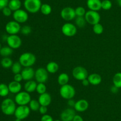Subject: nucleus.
I'll use <instances>...</instances> for the list:
<instances>
[{
	"label": "nucleus",
	"mask_w": 121,
	"mask_h": 121,
	"mask_svg": "<svg viewBox=\"0 0 121 121\" xmlns=\"http://www.w3.org/2000/svg\"><path fill=\"white\" fill-rule=\"evenodd\" d=\"M40 11L43 15H48L52 13V8L50 5L48 4H42L41 8H40Z\"/></svg>",
	"instance_id": "bb28decb"
},
{
	"label": "nucleus",
	"mask_w": 121,
	"mask_h": 121,
	"mask_svg": "<svg viewBox=\"0 0 121 121\" xmlns=\"http://www.w3.org/2000/svg\"><path fill=\"white\" fill-rule=\"evenodd\" d=\"M85 18L86 22L92 26L99 23L100 21V15L98 11H95L89 10L86 11Z\"/></svg>",
	"instance_id": "0eeeda50"
},
{
	"label": "nucleus",
	"mask_w": 121,
	"mask_h": 121,
	"mask_svg": "<svg viewBox=\"0 0 121 121\" xmlns=\"http://www.w3.org/2000/svg\"><path fill=\"white\" fill-rule=\"evenodd\" d=\"M22 66L19 62V61L13 63V65L11 66V71L14 74L21 73V71H22Z\"/></svg>",
	"instance_id": "2f4dec72"
},
{
	"label": "nucleus",
	"mask_w": 121,
	"mask_h": 121,
	"mask_svg": "<svg viewBox=\"0 0 121 121\" xmlns=\"http://www.w3.org/2000/svg\"><path fill=\"white\" fill-rule=\"evenodd\" d=\"M41 3V0H24V6L28 13L35 14L40 11Z\"/></svg>",
	"instance_id": "7ed1b4c3"
},
{
	"label": "nucleus",
	"mask_w": 121,
	"mask_h": 121,
	"mask_svg": "<svg viewBox=\"0 0 121 121\" xmlns=\"http://www.w3.org/2000/svg\"><path fill=\"white\" fill-rule=\"evenodd\" d=\"M36 91L39 94H42L47 92V86L45 83H38L37 85Z\"/></svg>",
	"instance_id": "f704fd0d"
},
{
	"label": "nucleus",
	"mask_w": 121,
	"mask_h": 121,
	"mask_svg": "<svg viewBox=\"0 0 121 121\" xmlns=\"http://www.w3.org/2000/svg\"><path fill=\"white\" fill-rule=\"evenodd\" d=\"M31 100V97L29 93L26 91H20L15 94L14 101L18 106L28 105Z\"/></svg>",
	"instance_id": "39448f33"
},
{
	"label": "nucleus",
	"mask_w": 121,
	"mask_h": 121,
	"mask_svg": "<svg viewBox=\"0 0 121 121\" xmlns=\"http://www.w3.org/2000/svg\"><path fill=\"white\" fill-rule=\"evenodd\" d=\"M61 32L67 37H73L76 35L78 32L77 27L75 24L71 23H66L62 26Z\"/></svg>",
	"instance_id": "1a4fd4ad"
},
{
	"label": "nucleus",
	"mask_w": 121,
	"mask_h": 121,
	"mask_svg": "<svg viewBox=\"0 0 121 121\" xmlns=\"http://www.w3.org/2000/svg\"><path fill=\"white\" fill-rule=\"evenodd\" d=\"M13 17L14 21L18 23H24L28 20V12L22 9H18L13 13Z\"/></svg>",
	"instance_id": "4468645a"
},
{
	"label": "nucleus",
	"mask_w": 121,
	"mask_h": 121,
	"mask_svg": "<svg viewBox=\"0 0 121 121\" xmlns=\"http://www.w3.org/2000/svg\"><path fill=\"white\" fill-rule=\"evenodd\" d=\"M38 101L41 106L48 107L52 103V96L48 93L46 92L42 94H40L38 98Z\"/></svg>",
	"instance_id": "a211bd4d"
},
{
	"label": "nucleus",
	"mask_w": 121,
	"mask_h": 121,
	"mask_svg": "<svg viewBox=\"0 0 121 121\" xmlns=\"http://www.w3.org/2000/svg\"><path fill=\"white\" fill-rule=\"evenodd\" d=\"M38 83H37L36 81L34 80H30L27 81L24 84V88L25 91H27V92L31 93H33L34 91H36V88L37 85Z\"/></svg>",
	"instance_id": "4be33fe9"
},
{
	"label": "nucleus",
	"mask_w": 121,
	"mask_h": 121,
	"mask_svg": "<svg viewBox=\"0 0 121 121\" xmlns=\"http://www.w3.org/2000/svg\"><path fill=\"white\" fill-rule=\"evenodd\" d=\"M54 121H61V120H59V119H57V120H54Z\"/></svg>",
	"instance_id": "3c124183"
},
{
	"label": "nucleus",
	"mask_w": 121,
	"mask_h": 121,
	"mask_svg": "<svg viewBox=\"0 0 121 121\" xmlns=\"http://www.w3.org/2000/svg\"><path fill=\"white\" fill-rule=\"evenodd\" d=\"M16 108V103L15 101L11 98H5L1 104V111L4 115L7 116L14 115Z\"/></svg>",
	"instance_id": "f257e3e1"
},
{
	"label": "nucleus",
	"mask_w": 121,
	"mask_h": 121,
	"mask_svg": "<svg viewBox=\"0 0 121 121\" xmlns=\"http://www.w3.org/2000/svg\"><path fill=\"white\" fill-rule=\"evenodd\" d=\"M13 53V49L9 46H4L0 49V55L3 58L4 57H9Z\"/></svg>",
	"instance_id": "a878e982"
},
{
	"label": "nucleus",
	"mask_w": 121,
	"mask_h": 121,
	"mask_svg": "<svg viewBox=\"0 0 121 121\" xmlns=\"http://www.w3.org/2000/svg\"><path fill=\"white\" fill-rule=\"evenodd\" d=\"M1 47H1V43H0V49H1Z\"/></svg>",
	"instance_id": "603ef678"
},
{
	"label": "nucleus",
	"mask_w": 121,
	"mask_h": 121,
	"mask_svg": "<svg viewBox=\"0 0 121 121\" xmlns=\"http://www.w3.org/2000/svg\"><path fill=\"white\" fill-rule=\"evenodd\" d=\"M39 112L40 114L42 115H46L47 114V111H48V109H47V106H40V107L39 110Z\"/></svg>",
	"instance_id": "79ce46f5"
},
{
	"label": "nucleus",
	"mask_w": 121,
	"mask_h": 121,
	"mask_svg": "<svg viewBox=\"0 0 121 121\" xmlns=\"http://www.w3.org/2000/svg\"><path fill=\"white\" fill-rule=\"evenodd\" d=\"M0 109H1V105H0Z\"/></svg>",
	"instance_id": "864d4df0"
},
{
	"label": "nucleus",
	"mask_w": 121,
	"mask_h": 121,
	"mask_svg": "<svg viewBox=\"0 0 121 121\" xmlns=\"http://www.w3.org/2000/svg\"><path fill=\"white\" fill-rule=\"evenodd\" d=\"M32 32V28L31 26H28V25H25V26L21 27V31L20 32L21 34H24V35H28L30 34Z\"/></svg>",
	"instance_id": "4c0bfd02"
},
{
	"label": "nucleus",
	"mask_w": 121,
	"mask_h": 121,
	"mask_svg": "<svg viewBox=\"0 0 121 121\" xmlns=\"http://www.w3.org/2000/svg\"><path fill=\"white\" fill-rule=\"evenodd\" d=\"M22 121V120L20 119H17V118L15 119V121Z\"/></svg>",
	"instance_id": "8fccbe9b"
},
{
	"label": "nucleus",
	"mask_w": 121,
	"mask_h": 121,
	"mask_svg": "<svg viewBox=\"0 0 121 121\" xmlns=\"http://www.w3.org/2000/svg\"><path fill=\"white\" fill-rule=\"evenodd\" d=\"M28 104H29L28 106H29L30 110H33L34 112L39 110L40 107V106H41L39 101L35 99H31V100L30 101V102Z\"/></svg>",
	"instance_id": "7c9ffc66"
},
{
	"label": "nucleus",
	"mask_w": 121,
	"mask_h": 121,
	"mask_svg": "<svg viewBox=\"0 0 121 121\" xmlns=\"http://www.w3.org/2000/svg\"><path fill=\"white\" fill-rule=\"evenodd\" d=\"M112 7V3L110 0L102 1V9L104 10H109Z\"/></svg>",
	"instance_id": "e433bc0d"
},
{
	"label": "nucleus",
	"mask_w": 121,
	"mask_h": 121,
	"mask_svg": "<svg viewBox=\"0 0 121 121\" xmlns=\"http://www.w3.org/2000/svg\"><path fill=\"white\" fill-rule=\"evenodd\" d=\"M86 5L89 10L98 11L102 9V1L100 0H87Z\"/></svg>",
	"instance_id": "6ab92c4d"
},
{
	"label": "nucleus",
	"mask_w": 121,
	"mask_h": 121,
	"mask_svg": "<svg viewBox=\"0 0 121 121\" xmlns=\"http://www.w3.org/2000/svg\"><path fill=\"white\" fill-rule=\"evenodd\" d=\"M119 88H118L117 87H116L115 85H113L112 86H111V91L112 93L116 94L119 91Z\"/></svg>",
	"instance_id": "a18cd8bd"
},
{
	"label": "nucleus",
	"mask_w": 121,
	"mask_h": 121,
	"mask_svg": "<svg viewBox=\"0 0 121 121\" xmlns=\"http://www.w3.org/2000/svg\"><path fill=\"white\" fill-rule=\"evenodd\" d=\"M60 16L65 21H72L76 17L75 9L70 7H65L60 12Z\"/></svg>",
	"instance_id": "f8f14e48"
},
{
	"label": "nucleus",
	"mask_w": 121,
	"mask_h": 121,
	"mask_svg": "<svg viewBox=\"0 0 121 121\" xmlns=\"http://www.w3.org/2000/svg\"><path fill=\"white\" fill-rule=\"evenodd\" d=\"M89 107V103L86 100L80 99L76 102L74 109L79 112H83L87 110Z\"/></svg>",
	"instance_id": "dca6fc26"
},
{
	"label": "nucleus",
	"mask_w": 121,
	"mask_h": 121,
	"mask_svg": "<svg viewBox=\"0 0 121 121\" xmlns=\"http://www.w3.org/2000/svg\"><path fill=\"white\" fill-rule=\"evenodd\" d=\"M89 81L90 84L92 85H98L102 83V78L100 75L98 73H92L91 74H89L87 77Z\"/></svg>",
	"instance_id": "aec40b11"
},
{
	"label": "nucleus",
	"mask_w": 121,
	"mask_h": 121,
	"mask_svg": "<svg viewBox=\"0 0 121 121\" xmlns=\"http://www.w3.org/2000/svg\"><path fill=\"white\" fill-rule=\"evenodd\" d=\"M76 115V110L74 109L67 108L61 113L60 119L61 121H72Z\"/></svg>",
	"instance_id": "2eb2a0df"
},
{
	"label": "nucleus",
	"mask_w": 121,
	"mask_h": 121,
	"mask_svg": "<svg viewBox=\"0 0 121 121\" xmlns=\"http://www.w3.org/2000/svg\"><path fill=\"white\" fill-rule=\"evenodd\" d=\"M76 102L72 98V99L68 100V102H67V104H68L69 106H70V107H74V105H75Z\"/></svg>",
	"instance_id": "c03bdc74"
},
{
	"label": "nucleus",
	"mask_w": 121,
	"mask_h": 121,
	"mask_svg": "<svg viewBox=\"0 0 121 121\" xmlns=\"http://www.w3.org/2000/svg\"><path fill=\"white\" fill-rule=\"evenodd\" d=\"M21 74L22 75L23 80L27 81L32 80L33 78H34L35 71L32 67H26L22 70Z\"/></svg>",
	"instance_id": "f3484780"
},
{
	"label": "nucleus",
	"mask_w": 121,
	"mask_h": 121,
	"mask_svg": "<svg viewBox=\"0 0 121 121\" xmlns=\"http://www.w3.org/2000/svg\"><path fill=\"white\" fill-rule=\"evenodd\" d=\"M104 27L102 24L99 23L98 24L93 25V32L94 33L98 35H100V34H102L104 33Z\"/></svg>",
	"instance_id": "72a5a7b5"
},
{
	"label": "nucleus",
	"mask_w": 121,
	"mask_h": 121,
	"mask_svg": "<svg viewBox=\"0 0 121 121\" xmlns=\"http://www.w3.org/2000/svg\"><path fill=\"white\" fill-rule=\"evenodd\" d=\"M46 69L47 72L50 74H55L58 71L59 69V65L57 63L54 61H51L48 62L46 65Z\"/></svg>",
	"instance_id": "5701e85b"
},
{
	"label": "nucleus",
	"mask_w": 121,
	"mask_h": 121,
	"mask_svg": "<svg viewBox=\"0 0 121 121\" xmlns=\"http://www.w3.org/2000/svg\"><path fill=\"white\" fill-rule=\"evenodd\" d=\"M8 88L9 92L13 94H17L20 92L22 89V85L21 83L17 82L15 81H13L8 84Z\"/></svg>",
	"instance_id": "412c9836"
},
{
	"label": "nucleus",
	"mask_w": 121,
	"mask_h": 121,
	"mask_svg": "<svg viewBox=\"0 0 121 121\" xmlns=\"http://www.w3.org/2000/svg\"><path fill=\"white\" fill-rule=\"evenodd\" d=\"M59 93L63 98L68 100L72 99L75 96L76 90L72 85L67 84L60 87Z\"/></svg>",
	"instance_id": "20e7f679"
},
{
	"label": "nucleus",
	"mask_w": 121,
	"mask_h": 121,
	"mask_svg": "<svg viewBox=\"0 0 121 121\" xmlns=\"http://www.w3.org/2000/svg\"><path fill=\"white\" fill-rule=\"evenodd\" d=\"M113 84L119 88H121V72H117L112 78Z\"/></svg>",
	"instance_id": "c85d7f7f"
},
{
	"label": "nucleus",
	"mask_w": 121,
	"mask_h": 121,
	"mask_svg": "<svg viewBox=\"0 0 121 121\" xmlns=\"http://www.w3.org/2000/svg\"><path fill=\"white\" fill-rule=\"evenodd\" d=\"M86 11L83 7L79 6L75 8V13L76 17H85Z\"/></svg>",
	"instance_id": "c9c22d12"
},
{
	"label": "nucleus",
	"mask_w": 121,
	"mask_h": 121,
	"mask_svg": "<svg viewBox=\"0 0 121 121\" xmlns=\"http://www.w3.org/2000/svg\"><path fill=\"white\" fill-rule=\"evenodd\" d=\"M34 78L37 83H45L48 78V72L44 68H39L35 71Z\"/></svg>",
	"instance_id": "9d476101"
},
{
	"label": "nucleus",
	"mask_w": 121,
	"mask_h": 121,
	"mask_svg": "<svg viewBox=\"0 0 121 121\" xmlns=\"http://www.w3.org/2000/svg\"><path fill=\"white\" fill-rule=\"evenodd\" d=\"M21 5L22 3L20 0H10L8 2V7L13 11H15L18 9H21Z\"/></svg>",
	"instance_id": "393cba45"
},
{
	"label": "nucleus",
	"mask_w": 121,
	"mask_h": 121,
	"mask_svg": "<svg viewBox=\"0 0 121 121\" xmlns=\"http://www.w3.org/2000/svg\"><path fill=\"white\" fill-rule=\"evenodd\" d=\"M30 109L29 106L27 105L26 106H18L15 109L14 116L15 118L20 119L21 120H24L28 117L30 113Z\"/></svg>",
	"instance_id": "6e6552de"
},
{
	"label": "nucleus",
	"mask_w": 121,
	"mask_h": 121,
	"mask_svg": "<svg viewBox=\"0 0 121 121\" xmlns=\"http://www.w3.org/2000/svg\"><path fill=\"white\" fill-rule=\"evenodd\" d=\"M9 90L8 88V85L5 83L0 84V96L2 97H5L7 96L9 94Z\"/></svg>",
	"instance_id": "c756f323"
},
{
	"label": "nucleus",
	"mask_w": 121,
	"mask_h": 121,
	"mask_svg": "<svg viewBox=\"0 0 121 121\" xmlns=\"http://www.w3.org/2000/svg\"><path fill=\"white\" fill-rule=\"evenodd\" d=\"M13 64V61L9 57H4L1 60V65L4 68H11Z\"/></svg>",
	"instance_id": "cd10ccee"
},
{
	"label": "nucleus",
	"mask_w": 121,
	"mask_h": 121,
	"mask_svg": "<svg viewBox=\"0 0 121 121\" xmlns=\"http://www.w3.org/2000/svg\"><path fill=\"white\" fill-rule=\"evenodd\" d=\"M41 121H54L52 116L48 114H46L41 116Z\"/></svg>",
	"instance_id": "ea45409f"
},
{
	"label": "nucleus",
	"mask_w": 121,
	"mask_h": 121,
	"mask_svg": "<svg viewBox=\"0 0 121 121\" xmlns=\"http://www.w3.org/2000/svg\"><path fill=\"white\" fill-rule=\"evenodd\" d=\"M21 28V27L20 24L14 20L8 21L5 27L6 32L9 35L17 34L19 32H20Z\"/></svg>",
	"instance_id": "ddd939ff"
},
{
	"label": "nucleus",
	"mask_w": 121,
	"mask_h": 121,
	"mask_svg": "<svg viewBox=\"0 0 121 121\" xmlns=\"http://www.w3.org/2000/svg\"><path fill=\"white\" fill-rule=\"evenodd\" d=\"M23 79L22 77V75H21V73H18V74H14V81H15L17 82H20Z\"/></svg>",
	"instance_id": "37998d69"
},
{
	"label": "nucleus",
	"mask_w": 121,
	"mask_h": 121,
	"mask_svg": "<svg viewBox=\"0 0 121 121\" xmlns=\"http://www.w3.org/2000/svg\"><path fill=\"white\" fill-rule=\"evenodd\" d=\"M72 75L73 78L78 81H82L87 78L89 75L88 71L83 66H78L74 68L72 71Z\"/></svg>",
	"instance_id": "423d86ee"
},
{
	"label": "nucleus",
	"mask_w": 121,
	"mask_h": 121,
	"mask_svg": "<svg viewBox=\"0 0 121 121\" xmlns=\"http://www.w3.org/2000/svg\"><path fill=\"white\" fill-rule=\"evenodd\" d=\"M85 17H76L75 19V24L77 27L83 28L85 26L86 23Z\"/></svg>",
	"instance_id": "473e14b6"
},
{
	"label": "nucleus",
	"mask_w": 121,
	"mask_h": 121,
	"mask_svg": "<svg viewBox=\"0 0 121 121\" xmlns=\"http://www.w3.org/2000/svg\"><path fill=\"white\" fill-rule=\"evenodd\" d=\"M117 4L119 7H121V0H117Z\"/></svg>",
	"instance_id": "09e8293b"
},
{
	"label": "nucleus",
	"mask_w": 121,
	"mask_h": 121,
	"mask_svg": "<svg viewBox=\"0 0 121 121\" xmlns=\"http://www.w3.org/2000/svg\"><path fill=\"white\" fill-rule=\"evenodd\" d=\"M69 81V76L67 73L65 72H62V73L60 74L57 77V82L58 84L60 85H66V84H68Z\"/></svg>",
	"instance_id": "b1692460"
},
{
	"label": "nucleus",
	"mask_w": 121,
	"mask_h": 121,
	"mask_svg": "<svg viewBox=\"0 0 121 121\" xmlns=\"http://www.w3.org/2000/svg\"><path fill=\"white\" fill-rule=\"evenodd\" d=\"M72 121H83V117H82L81 116H80V115H76Z\"/></svg>",
	"instance_id": "49530a36"
},
{
	"label": "nucleus",
	"mask_w": 121,
	"mask_h": 121,
	"mask_svg": "<svg viewBox=\"0 0 121 121\" xmlns=\"http://www.w3.org/2000/svg\"><path fill=\"white\" fill-rule=\"evenodd\" d=\"M82 85H83V86L86 87V86H88V85H89L90 83L88 79L86 78V79H83V80L82 81Z\"/></svg>",
	"instance_id": "de8ad7c7"
},
{
	"label": "nucleus",
	"mask_w": 121,
	"mask_h": 121,
	"mask_svg": "<svg viewBox=\"0 0 121 121\" xmlns=\"http://www.w3.org/2000/svg\"><path fill=\"white\" fill-rule=\"evenodd\" d=\"M6 42L8 46L13 49H17L20 48L22 45V40L17 34L8 36Z\"/></svg>",
	"instance_id": "9b49d317"
},
{
	"label": "nucleus",
	"mask_w": 121,
	"mask_h": 121,
	"mask_svg": "<svg viewBox=\"0 0 121 121\" xmlns=\"http://www.w3.org/2000/svg\"><path fill=\"white\" fill-rule=\"evenodd\" d=\"M9 0H0V11L2 10L5 7H7Z\"/></svg>",
	"instance_id": "a19ab883"
},
{
	"label": "nucleus",
	"mask_w": 121,
	"mask_h": 121,
	"mask_svg": "<svg viewBox=\"0 0 121 121\" xmlns=\"http://www.w3.org/2000/svg\"><path fill=\"white\" fill-rule=\"evenodd\" d=\"M12 11H12L8 6L5 7V8L2 10V14H3V15H5V17L10 16L12 14Z\"/></svg>",
	"instance_id": "58836bf2"
},
{
	"label": "nucleus",
	"mask_w": 121,
	"mask_h": 121,
	"mask_svg": "<svg viewBox=\"0 0 121 121\" xmlns=\"http://www.w3.org/2000/svg\"><path fill=\"white\" fill-rule=\"evenodd\" d=\"M37 60L36 56L31 52H24L20 55L18 61L23 67H32Z\"/></svg>",
	"instance_id": "f03ea898"
}]
</instances>
